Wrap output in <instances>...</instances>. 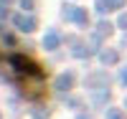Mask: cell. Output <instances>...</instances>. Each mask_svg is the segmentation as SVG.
Masks as SVG:
<instances>
[{
    "label": "cell",
    "mask_w": 127,
    "mask_h": 119,
    "mask_svg": "<svg viewBox=\"0 0 127 119\" xmlns=\"http://www.w3.org/2000/svg\"><path fill=\"white\" fill-rule=\"evenodd\" d=\"M10 63H13V69L20 71V73H33V76H38V73H41L38 66H36L31 58H26V56H13V58H10Z\"/></svg>",
    "instance_id": "1"
},
{
    "label": "cell",
    "mask_w": 127,
    "mask_h": 119,
    "mask_svg": "<svg viewBox=\"0 0 127 119\" xmlns=\"http://www.w3.org/2000/svg\"><path fill=\"white\" fill-rule=\"evenodd\" d=\"M15 25L23 30V33H31V30H36V18H31V15H15Z\"/></svg>",
    "instance_id": "2"
},
{
    "label": "cell",
    "mask_w": 127,
    "mask_h": 119,
    "mask_svg": "<svg viewBox=\"0 0 127 119\" xmlns=\"http://www.w3.org/2000/svg\"><path fill=\"white\" fill-rule=\"evenodd\" d=\"M64 15H66L71 23H79V25L87 23V13H84L81 8H66V10H64Z\"/></svg>",
    "instance_id": "3"
},
{
    "label": "cell",
    "mask_w": 127,
    "mask_h": 119,
    "mask_svg": "<svg viewBox=\"0 0 127 119\" xmlns=\"http://www.w3.org/2000/svg\"><path fill=\"white\" fill-rule=\"evenodd\" d=\"M74 86V73H61V76L56 79V89L59 91H66V89H71Z\"/></svg>",
    "instance_id": "4"
},
{
    "label": "cell",
    "mask_w": 127,
    "mask_h": 119,
    "mask_svg": "<svg viewBox=\"0 0 127 119\" xmlns=\"http://www.w3.org/2000/svg\"><path fill=\"white\" fill-rule=\"evenodd\" d=\"M43 46H46V48H56V46H59V33H56V30H48V33H46Z\"/></svg>",
    "instance_id": "5"
},
{
    "label": "cell",
    "mask_w": 127,
    "mask_h": 119,
    "mask_svg": "<svg viewBox=\"0 0 127 119\" xmlns=\"http://www.w3.org/2000/svg\"><path fill=\"white\" fill-rule=\"evenodd\" d=\"M102 63H107V66H109V63H117V51H102Z\"/></svg>",
    "instance_id": "6"
},
{
    "label": "cell",
    "mask_w": 127,
    "mask_h": 119,
    "mask_svg": "<svg viewBox=\"0 0 127 119\" xmlns=\"http://www.w3.org/2000/svg\"><path fill=\"white\" fill-rule=\"evenodd\" d=\"M107 119H125V114H122L120 109H109V112H107Z\"/></svg>",
    "instance_id": "7"
},
{
    "label": "cell",
    "mask_w": 127,
    "mask_h": 119,
    "mask_svg": "<svg viewBox=\"0 0 127 119\" xmlns=\"http://www.w3.org/2000/svg\"><path fill=\"white\" fill-rule=\"evenodd\" d=\"M48 117V109H33V119H46Z\"/></svg>",
    "instance_id": "8"
},
{
    "label": "cell",
    "mask_w": 127,
    "mask_h": 119,
    "mask_svg": "<svg viewBox=\"0 0 127 119\" xmlns=\"http://www.w3.org/2000/svg\"><path fill=\"white\" fill-rule=\"evenodd\" d=\"M107 3H109V10H112V8H120L125 0H107Z\"/></svg>",
    "instance_id": "9"
},
{
    "label": "cell",
    "mask_w": 127,
    "mask_h": 119,
    "mask_svg": "<svg viewBox=\"0 0 127 119\" xmlns=\"http://www.w3.org/2000/svg\"><path fill=\"white\" fill-rule=\"evenodd\" d=\"M20 5H23L26 10H31V8H33V0H20Z\"/></svg>",
    "instance_id": "10"
},
{
    "label": "cell",
    "mask_w": 127,
    "mask_h": 119,
    "mask_svg": "<svg viewBox=\"0 0 127 119\" xmlns=\"http://www.w3.org/2000/svg\"><path fill=\"white\" fill-rule=\"evenodd\" d=\"M109 30H112L109 23H102V25H99V33H109Z\"/></svg>",
    "instance_id": "11"
},
{
    "label": "cell",
    "mask_w": 127,
    "mask_h": 119,
    "mask_svg": "<svg viewBox=\"0 0 127 119\" xmlns=\"http://www.w3.org/2000/svg\"><path fill=\"white\" fill-rule=\"evenodd\" d=\"M117 23H120V28H127V15H120Z\"/></svg>",
    "instance_id": "12"
},
{
    "label": "cell",
    "mask_w": 127,
    "mask_h": 119,
    "mask_svg": "<svg viewBox=\"0 0 127 119\" xmlns=\"http://www.w3.org/2000/svg\"><path fill=\"white\" fill-rule=\"evenodd\" d=\"M3 41L8 43V46H13V43H15V38H13V36H3Z\"/></svg>",
    "instance_id": "13"
},
{
    "label": "cell",
    "mask_w": 127,
    "mask_h": 119,
    "mask_svg": "<svg viewBox=\"0 0 127 119\" xmlns=\"http://www.w3.org/2000/svg\"><path fill=\"white\" fill-rule=\"evenodd\" d=\"M122 84H127V69L122 71Z\"/></svg>",
    "instance_id": "14"
},
{
    "label": "cell",
    "mask_w": 127,
    "mask_h": 119,
    "mask_svg": "<svg viewBox=\"0 0 127 119\" xmlns=\"http://www.w3.org/2000/svg\"><path fill=\"white\" fill-rule=\"evenodd\" d=\"M0 3H3V5H8V3H13V0H0Z\"/></svg>",
    "instance_id": "15"
},
{
    "label": "cell",
    "mask_w": 127,
    "mask_h": 119,
    "mask_svg": "<svg viewBox=\"0 0 127 119\" xmlns=\"http://www.w3.org/2000/svg\"><path fill=\"white\" fill-rule=\"evenodd\" d=\"M125 104H127V99H125Z\"/></svg>",
    "instance_id": "16"
}]
</instances>
